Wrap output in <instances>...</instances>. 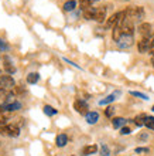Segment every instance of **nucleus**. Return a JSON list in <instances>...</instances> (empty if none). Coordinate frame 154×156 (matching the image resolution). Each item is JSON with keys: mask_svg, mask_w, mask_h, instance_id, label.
<instances>
[{"mask_svg": "<svg viewBox=\"0 0 154 156\" xmlns=\"http://www.w3.org/2000/svg\"><path fill=\"white\" fill-rule=\"evenodd\" d=\"M98 151V146L96 145H88L85 148L82 149V156H89V155H93V153Z\"/></svg>", "mask_w": 154, "mask_h": 156, "instance_id": "15", "label": "nucleus"}, {"mask_svg": "<svg viewBox=\"0 0 154 156\" xmlns=\"http://www.w3.org/2000/svg\"><path fill=\"white\" fill-rule=\"evenodd\" d=\"M0 133L4 136H10V138H17L20 135V129L16 125H3L0 126Z\"/></svg>", "mask_w": 154, "mask_h": 156, "instance_id": "4", "label": "nucleus"}, {"mask_svg": "<svg viewBox=\"0 0 154 156\" xmlns=\"http://www.w3.org/2000/svg\"><path fill=\"white\" fill-rule=\"evenodd\" d=\"M75 6H77V2H75V0H68V2L64 4V10L65 12H72L74 9H75Z\"/></svg>", "mask_w": 154, "mask_h": 156, "instance_id": "20", "label": "nucleus"}, {"mask_svg": "<svg viewBox=\"0 0 154 156\" xmlns=\"http://www.w3.org/2000/svg\"><path fill=\"white\" fill-rule=\"evenodd\" d=\"M139 31L142 34L143 37H154V31H153V26L150 23H142V24L139 26Z\"/></svg>", "mask_w": 154, "mask_h": 156, "instance_id": "6", "label": "nucleus"}, {"mask_svg": "<svg viewBox=\"0 0 154 156\" xmlns=\"http://www.w3.org/2000/svg\"><path fill=\"white\" fill-rule=\"evenodd\" d=\"M120 133H122V135H130V133H132V129L127 126H123L122 129H120Z\"/></svg>", "mask_w": 154, "mask_h": 156, "instance_id": "26", "label": "nucleus"}, {"mask_svg": "<svg viewBox=\"0 0 154 156\" xmlns=\"http://www.w3.org/2000/svg\"><path fill=\"white\" fill-rule=\"evenodd\" d=\"M136 153H149L150 152V149L149 148H136V151H134Z\"/></svg>", "mask_w": 154, "mask_h": 156, "instance_id": "27", "label": "nucleus"}, {"mask_svg": "<svg viewBox=\"0 0 154 156\" xmlns=\"http://www.w3.org/2000/svg\"><path fill=\"white\" fill-rule=\"evenodd\" d=\"M149 129H151V131H154V116H147L146 119V123H144Z\"/></svg>", "mask_w": 154, "mask_h": 156, "instance_id": "23", "label": "nucleus"}, {"mask_svg": "<svg viewBox=\"0 0 154 156\" xmlns=\"http://www.w3.org/2000/svg\"><path fill=\"white\" fill-rule=\"evenodd\" d=\"M140 139H143V140L147 139V135H142V136H140Z\"/></svg>", "mask_w": 154, "mask_h": 156, "instance_id": "30", "label": "nucleus"}, {"mask_svg": "<svg viewBox=\"0 0 154 156\" xmlns=\"http://www.w3.org/2000/svg\"><path fill=\"white\" fill-rule=\"evenodd\" d=\"M112 123H113V126L116 128V129H118V128H120V129H122V128L126 125V119L125 118H120V116H119V118H113Z\"/></svg>", "mask_w": 154, "mask_h": 156, "instance_id": "16", "label": "nucleus"}, {"mask_svg": "<svg viewBox=\"0 0 154 156\" xmlns=\"http://www.w3.org/2000/svg\"><path fill=\"white\" fill-rule=\"evenodd\" d=\"M144 17V10L143 7H139V6H132V7L126 9L125 10V19L130 20L132 23L134 21H140Z\"/></svg>", "mask_w": 154, "mask_h": 156, "instance_id": "2", "label": "nucleus"}, {"mask_svg": "<svg viewBox=\"0 0 154 156\" xmlns=\"http://www.w3.org/2000/svg\"><path fill=\"white\" fill-rule=\"evenodd\" d=\"M21 108V104L14 101L13 104H3L2 105V109H7V111H17V109H20Z\"/></svg>", "mask_w": 154, "mask_h": 156, "instance_id": "13", "label": "nucleus"}, {"mask_svg": "<svg viewBox=\"0 0 154 156\" xmlns=\"http://www.w3.org/2000/svg\"><path fill=\"white\" fill-rule=\"evenodd\" d=\"M38 80H40V74L38 73H31V74L27 75V82L29 84H36V82H38Z\"/></svg>", "mask_w": 154, "mask_h": 156, "instance_id": "17", "label": "nucleus"}, {"mask_svg": "<svg viewBox=\"0 0 154 156\" xmlns=\"http://www.w3.org/2000/svg\"><path fill=\"white\" fill-rule=\"evenodd\" d=\"M55 144H57L58 148H64L65 145L68 144V136L65 135V133H60L57 136V139H55Z\"/></svg>", "mask_w": 154, "mask_h": 156, "instance_id": "12", "label": "nucleus"}, {"mask_svg": "<svg viewBox=\"0 0 154 156\" xmlns=\"http://www.w3.org/2000/svg\"><path fill=\"white\" fill-rule=\"evenodd\" d=\"M119 95H120V91H116V92H113V94L108 95L106 98H103V99H101V101H99V105H108V104L113 102L115 99H116V97H119Z\"/></svg>", "mask_w": 154, "mask_h": 156, "instance_id": "10", "label": "nucleus"}, {"mask_svg": "<svg viewBox=\"0 0 154 156\" xmlns=\"http://www.w3.org/2000/svg\"><path fill=\"white\" fill-rule=\"evenodd\" d=\"M151 111H153V112H154V105H153V108H151Z\"/></svg>", "mask_w": 154, "mask_h": 156, "instance_id": "32", "label": "nucleus"}, {"mask_svg": "<svg viewBox=\"0 0 154 156\" xmlns=\"http://www.w3.org/2000/svg\"><path fill=\"white\" fill-rule=\"evenodd\" d=\"M7 48H9L7 44H6L3 40H0V50H7Z\"/></svg>", "mask_w": 154, "mask_h": 156, "instance_id": "29", "label": "nucleus"}, {"mask_svg": "<svg viewBox=\"0 0 154 156\" xmlns=\"http://www.w3.org/2000/svg\"><path fill=\"white\" fill-rule=\"evenodd\" d=\"M130 94L133 95V97H137V98L144 99V101H147V99H150L146 94H143V92H139V91H130Z\"/></svg>", "mask_w": 154, "mask_h": 156, "instance_id": "22", "label": "nucleus"}, {"mask_svg": "<svg viewBox=\"0 0 154 156\" xmlns=\"http://www.w3.org/2000/svg\"><path fill=\"white\" fill-rule=\"evenodd\" d=\"M115 43L120 47V48H129L134 43V34H120Z\"/></svg>", "mask_w": 154, "mask_h": 156, "instance_id": "3", "label": "nucleus"}, {"mask_svg": "<svg viewBox=\"0 0 154 156\" xmlns=\"http://www.w3.org/2000/svg\"><path fill=\"white\" fill-rule=\"evenodd\" d=\"M101 156H110V149L106 145H102L101 146Z\"/></svg>", "mask_w": 154, "mask_h": 156, "instance_id": "24", "label": "nucleus"}, {"mask_svg": "<svg viewBox=\"0 0 154 156\" xmlns=\"http://www.w3.org/2000/svg\"><path fill=\"white\" fill-rule=\"evenodd\" d=\"M3 68H4V71H6L7 74H13V73L16 71V67L13 66V62L10 61V58H9V57H4Z\"/></svg>", "mask_w": 154, "mask_h": 156, "instance_id": "11", "label": "nucleus"}, {"mask_svg": "<svg viewBox=\"0 0 154 156\" xmlns=\"http://www.w3.org/2000/svg\"><path fill=\"white\" fill-rule=\"evenodd\" d=\"M6 121H7V118L4 116L3 112L0 111V125H6Z\"/></svg>", "mask_w": 154, "mask_h": 156, "instance_id": "28", "label": "nucleus"}, {"mask_svg": "<svg viewBox=\"0 0 154 156\" xmlns=\"http://www.w3.org/2000/svg\"><path fill=\"white\" fill-rule=\"evenodd\" d=\"M95 2H99V0H79V6H81L82 10H85V9L91 7Z\"/></svg>", "mask_w": 154, "mask_h": 156, "instance_id": "18", "label": "nucleus"}, {"mask_svg": "<svg viewBox=\"0 0 154 156\" xmlns=\"http://www.w3.org/2000/svg\"><path fill=\"white\" fill-rule=\"evenodd\" d=\"M106 7L101 6V7H88L84 10V17L86 20H95L98 23H103L106 19Z\"/></svg>", "mask_w": 154, "mask_h": 156, "instance_id": "1", "label": "nucleus"}, {"mask_svg": "<svg viewBox=\"0 0 154 156\" xmlns=\"http://www.w3.org/2000/svg\"><path fill=\"white\" fill-rule=\"evenodd\" d=\"M151 64H153V67H154V55H153V58H151Z\"/></svg>", "mask_w": 154, "mask_h": 156, "instance_id": "31", "label": "nucleus"}, {"mask_svg": "<svg viewBox=\"0 0 154 156\" xmlns=\"http://www.w3.org/2000/svg\"><path fill=\"white\" fill-rule=\"evenodd\" d=\"M0 77H2V71H0Z\"/></svg>", "mask_w": 154, "mask_h": 156, "instance_id": "33", "label": "nucleus"}, {"mask_svg": "<svg viewBox=\"0 0 154 156\" xmlns=\"http://www.w3.org/2000/svg\"><path fill=\"white\" fill-rule=\"evenodd\" d=\"M0 88H14V80L12 75H2L0 77Z\"/></svg>", "mask_w": 154, "mask_h": 156, "instance_id": "9", "label": "nucleus"}, {"mask_svg": "<svg viewBox=\"0 0 154 156\" xmlns=\"http://www.w3.org/2000/svg\"><path fill=\"white\" fill-rule=\"evenodd\" d=\"M85 116H86V122L89 123V125L96 123L98 119H99V114H98V112H88Z\"/></svg>", "mask_w": 154, "mask_h": 156, "instance_id": "14", "label": "nucleus"}, {"mask_svg": "<svg viewBox=\"0 0 154 156\" xmlns=\"http://www.w3.org/2000/svg\"><path fill=\"white\" fill-rule=\"evenodd\" d=\"M146 119H147V115H144V114H142V115H139L134 118V123L137 125V126H143L144 123H146Z\"/></svg>", "mask_w": 154, "mask_h": 156, "instance_id": "19", "label": "nucleus"}, {"mask_svg": "<svg viewBox=\"0 0 154 156\" xmlns=\"http://www.w3.org/2000/svg\"><path fill=\"white\" fill-rule=\"evenodd\" d=\"M123 17H125V10H123V12H119V13H115L113 16H110L109 19H108L106 27H108V29H115V27L123 20Z\"/></svg>", "mask_w": 154, "mask_h": 156, "instance_id": "5", "label": "nucleus"}, {"mask_svg": "<svg viewBox=\"0 0 154 156\" xmlns=\"http://www.w3.org/2000/svg\"><path fill=\"white\" fill-rule=\"evenodd\" d=\"M44 114L45 115H48V116H54V115H57L58 114V111L55 109V108L50 107V105H45L44 107Z\"/></svg>", "mask_w": 154, "mask_h": 156, "instance_id": "21", "label": "nucleus"}, {"mask_svg": "<svg viewBox=\"0 0 154 156\" xmlns=\"http://www.w3.org/2000/svg\"><path fill=\"white\" fill-rule=\"evenodd\" d=\"M74 109L78 112V114H81V115H86L88 114V104L85 101H82V99H77L75 102H74Z\"/></svg>", "mask_w": 154, "mask_h": 156, "instance_id": "8", "label": "nucleus"}, {"mask_svg": "<svg viewBox=\"0 0 154 156\" xmlns=\"http://www.w3.org/2000/svg\"><path fill=\"white\" fill-rule=\"evenodd\" d=\"M105 115L108 116V118H112V116L115 115V108L113 107H108L105 111Z\"/></svg>", "mask_w": 154, "mask_h": 156, "instance_id": "25", "label": "nucleus"}, {"mask_svg": "<svg viewBox=\"0 0 154 156\" xmlns=\"http://www.w3.org/2000/svg\"><path fill=\"white\" fill-rule=\"evenodd\" d=\"M151 41H153V37H150V38L143 37L142 40L139 41V51H140L142 54H144V53H150Z\"/></svg>", "mask_w": 154, "mask_h": 156, "instance_id": "7", "label": "nucleus"}]
</instances>
